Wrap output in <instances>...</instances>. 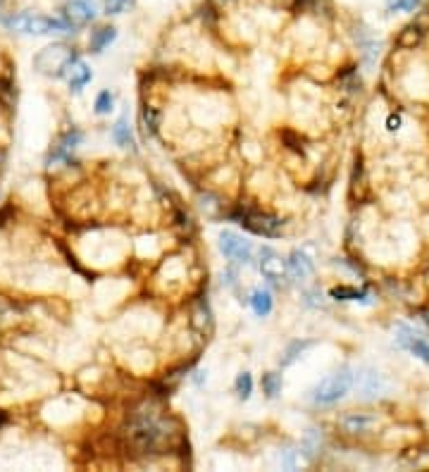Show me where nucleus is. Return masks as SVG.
Listing matches in <instances>:
<instances>
[{"label":"nucleus","mask_w":429,"mask_h":472,"mask_svg":"<svg viewBox=\"0 0 429 472\" xmlns=\"http://www.w3.org/2000/svg\"><path fill=\"white\" fill-rule=\"evenodd\" d=\"M124 439L127 446L138 455L158 453L169 439V429L163 420H158L148 411H136L129 418L127 427H124Z\"/></svg>","instance_id":"nucleus-1"},{"label":"nucleus","mask_w":429,"mask_h":472,"mask_svg":"<svg viewBox=\"0 0 429 472\" xmlns=\"http://www.w3.org/2000/svg\"><path fill=\"white\" fill-rule=\"evenodd\" d=\"M3 24L12 31H24V34H65V31H74L67 19L62 17H43V14L34 12H17L3 19Z\"/></svg>","instance_id":"nucleus-2"},{"label":"nucleus","mask_w":429,"mask_h":472,"mask_svg":"<svg viewBox=\"0 0 429 472\" xmlns=\"http://www.w3.org/2000/svg\"><path fill=\"white\" fill-rule=\"evenodd\" d=\"M353 382H355L353 370H350V367H341V370L332 372L329 377H324V380L313 389V403L315 406H332V403L341 401V398L350 391Z\"/></svg>","instance_id":"nucleus-3"},{"label":"nucleus","mask_w":429,"mask_h":472,"mask_svg":"<svg viewBox=\"0 0 429 472\" xmlns=\"http://www.w3.org/2000/svg\"><path fill=\"white\" fill-rule=\"evenodd\" d=\"M229 220H234L236 225H241L246 232L255 236H265V238H277L282 236L284 232V222L279 217L270 215V212H262V210H236L229 215Z\"/></svg>","instance_id":"nucleus-4"},{"label":"nucleus","mask_w":429,"mask_h":472,"mask_svg":"<svg viewBox=\"0 0 429 472\" xmlns=\"http://www.w3.org/2000/svg\"><path fill=\"white\" fill-rule=\"evenodd\" d=\"M74 60H79L74 48H67V45L58 43V45H48V48L41 50V53L34 58V65L41 74L62 76V79H65V72L70 70V65Z\"/></svg>","instance_id":"nucleus-5"},{"label":"nucleus","mask_w":429,"mask_h":472,"mask_svg":"<svg viewBox=\"0 0 429 472\" xmlns=\"http://www.w3.org/2000/svg\"><path fill=\"white\" fill-rule=\"evenodd\" d=\"M220 251L224 253V258H229V260H234V263H241V265H246V263L253 260L251 241H246V238L239 236L236 232H222L220 234Z\"/></svg>","instance_id":"nucleus-6"},{"label":"nucleus","mask_w":429,"mask_h":472,"mask_svg":"<svg viewBox=\"0 0 429 472\" xmlns=\"http://www.w3.org/2000/svg\"><path fill=\"white\" fill-rule=\"evenodd\" d=\"M396 341H399L401 349H406L410 356L420 358L422 362L429 365V344L415 329H410L408 325H399L396 327Z\"/></svg>","instance_id":"nucleus-7"},{"label":"nucleus","mask_w":429,"mask_h":472,"mask_svg":"<svg viewBox=\"0 0 429 472\" xmlns=\"http://www.w3.org/2000/svg\"><path fill=\"white\" fill-rule=\"evenodd\" d=\"M62 19H67L74 29L84 27V24L96 19V5H93V0H70L62 8Z\"/></svg>","instance_id":"nucleus-8"},{"label":"nucleus","mask_w":429,"mask_h":472,"mask_svg":"<svg viewBox=\"0 0 429 472\" xmlns=\"http://www.w3.org/2000/svg\"><path fill=\"white\" fill-rule=\"evenodd\" d=\"M260 272H262V277L267 279V282H272V284H282V279L286 277V272H289V265H286V260H282V258L277 256L272 248H262L260 251Z\"/></svg>","instance_id":"nucleus-9"},{"label":"nucleus","mask_w":429,"mask_h":472,"mask_svg":"<svg viewBox=\"0 0 429 472\" xmlns=\"http://www.w3.org/2000/svg\"><path fill=\"white\" fill-rule=\"evenodd\" d=\"M81 143V132L79 129H70L60 136V141L55 143L53 150L48 153V165L60 163V160H70V155L74 153V148Z\"/></svg>","instance_id":"nucleus-10"},{"label":"nucleus","mask_w":429,"mask_h":472,"mask_svg":"<svg viewBox=\"0 0 429 472\" xmlns=\"http://www.w3.org/2000/svg\"><path fill=\"white\" fill-rule=\"evenodd\" d=\"M341 429L348 434H368L372 429L377 427V418L375 415H368V413H348L344 415V418L339 420Z\"/></svg>","instance_id":"nucleus-11"},{"label":"nucleus","mask_w":429,"mask_h":472,"mask_svg":"<svg viewBox=\"0 0 429 472\" xmlns=\"http://www.w3.org/2000/svg\"><path fill=\"white\" fill-rule=\"evenodd\" d=\"M65 79H67V84H70V89H72V91L79 93V91L84 89V86L91 81V70H89V65H86L84 60H74V62L70 65V70L65 72Z\"/></svg>","instance_id":"nucleus-12"},{"label":"nucleus","mask_w":429,"mask_h":472,"mask_svg":"<svg viewBox=\"0 0 429 472\" xmlns=\"http://www.w3.org/2000/svg\"><path fill=\"white\" fill-rule=\"evenodd\" d=\"M355 382H358L360 396L363 398H377L384 391V382H381V377L375 370H365L363 375L355 377Z\"/></svg>","instance_id":"nucleus-13"},{"label":"nucleus","mask_w":429,"mask_h":472,"mask_svg":"<svg viewBox=\"0 0 429 472\" xmlns=\"http://www.w3.org/2000/svg\"><path fill=\"white\" fill-rule=\"evenodd\" d=\"M112 141L117 143V146H122V148H132V150H136V141H134V134H132V129H129V119L127 115H122L120 119H117V124L112 127Z\"/></svg>","instance_id":"nucleus-14"},{"label":"nucleus","mask_w":429,"mask_h":472,"mask_svg":"<svg viewBox=\"0 0 429 472\" xmlns=\"http://www.w3.org/2000/svg\"><path fill=\"white\" fill-rule=\"evenodd\" d=\"M286 265H289V272L296 279H306L308 274H313V263H310V258L303 251H293L289 256Z\"/></svg>","instance_id":"nucleus-15"},{"label":"nucleus","mask_w":429,"mask_h":472,"mask_svg":"<svg viewBox=\"0 0 429 472\" xmlns=\"http://www.w3.org/2000/svg\"><path fill=\"white\" fill-rule=\"evenodd\" d=\"M115 39H117V29L115 27H101V29H96L91 34V41H89L91 53H103V50H105Z\"/></svg>","instance_id":"nucleus-16"},{"label":"nucleus","mask_w":429,"mask_h":472,"mask_svg":"<svg viewBox=\"0 0 429 472\" xmlns=\"http://www.w3.org/2000/svg\"><path fill=\"white\" fill-rule=\"evenodd\" d=\"M251 308L255 315H260V318H265V315L272 313V294L265 291V289H255V291L251 294Z\"/></svg>","instance_id":"nucleus-17"},{"label":"nucleus","mask_w":429,"mask_h":472,"mask_svg":"<svg viewBox=\"0 0 429 472\" xmlns=\"http://www.w3.org/2000/svg\"><path fill=\"white\" fill-rule=\"evenodd\" d=\"M422 36H425V29H422L420 24H408V27L399 34V41H396V43H399L401 48H415V45L422 41Z\"/></svg>","instance_id":"nucleus-18"},{"label":"nucleus","mask_w":429,"mask_h":472,"mask_svg":"<svg viewBox=\"0 0 429 472\" xmlns=\"http://www.w3.org/2000/svg\"><path fill=\"white\" fill-rule=\"evenodd\" d=\"M313 344L315 341H310V339H303V341L298 339V341H293V344H289L286 351H284V358H282V367H289L291 362H296Z\"/></svg>","instance_id":"nucleus-19"},{"label":"nucleus","mask_w":429,"mask_h":472,"mask_svg":"<svg viewBox=\"0 0 429 472\" xmlns=\"http://www.w3.org/2000/svg\"><path fill=\"white\" fill-rule=\"evenodd\" d=\"M282 375L279 372H267V375H262V391L267 393L270 398H275L279 391H282Z\"/></svg>","instance_id":"nucleus-20"},{"label":"nucleus","mask_w":429,"mask_h":472,"mask_svg":"<svg viewBox=\"0 0 429 472\" xmlns=\"http://www.w3.org/2000/svg\"><path fill=\"white\" fill-rule=\"evenodd\" d=\"M320 449H322V437H320L317 429H310L306 442H303V455H306V458H313Z\"/></svg>","instance_id":"nucleus-21"},{"label":"nucleus","mask_w":429,"mask_h":472,"mask_svg":"<svg viewBox=\"0 0 429 472\" xmlns=\"http://www.w3.org/2000/svg\"><path fill=\"white\" fill-rule=\"evenodd\" d=\"M329 296H332V298H337V300H363L368 294L358 291V289H350V287H337V289H332V291H329Z\"/></svg>","instance_id":"nucleus-22"},{"label":"nucleus","mask_w":429,"mask_h":472,"mask_svg":"<svg viewBox=\"0 0 429 472\" xmlns=\"http://www.w3.org/2000/svg\"><path fill=\"white\" fill-rule=\"evenodd\" d=\"M158 119H160V115H158V110H155V107L146 105V107L141 110V122H143V127H146V132H148V134H155V132H158Z\"/></svg>","instance_id":"nucleus-23"},{"label":"nucleus","mask_w":429,"mask_h":472,"mask_svg":"<svg viewBox=\"0 0 429 472\" xmlns=\"http://www.w3.org/2000/svg\"><path fill=\"white\" fill-rule=\"evenodd\" d=\"M112 105H115V98H112L110 91L98 93V98H96V112H98V115H110Z\"/></svg>","instance_id":"nucleus-24"},{"label":"nucleus","mask_w":429,"mask_h":472,"mask_svg":"<svg viewBox=\"0 0 429 472\" xmlns=\"http://www.w3.org/2000/svg\"><path fill=\"white\" fill-rule=\"evenodd\" d=\"M251 391H253V380H251V375L248 372H241L239 377H236V393H239V398H246L251 396Z\"/></svg>","instance_id":"nucleus-25"},{"label":"nucleus","mask_w":429,"mask_h":472,"mask_svg":"<svg viewBox=\"0 0 429 472\" xmlns=\"http://www.w3.org/2000/svg\"><path fill=\"white\" fill-rule=\"evenodd\" d=\"M389 8L394 12H412L415 8H420V0H389Z\"/></svg>","instance_id":"nucleus-26"},{"label":"nucleus","mask_w":429,"mask_h":472,"mask_svg":"<svg viewBox=\"0 0 429 472\" xmlns=\"http://www.w3.org/2000/svg\"><path fill=\"white\" fill-rule=\"evenodd\" d=\"M132 5V0H105V14H120Z\"/></svg>","instance_id":"nucleus-27"},{"label":"nucleus","mask_w":429,"mask_h":472,"mask_svg":"<svg viewBox=\"0 0 429 472\" xmlns=\"http://www.w3.org/2000/svg\"><path fill=\"white\" fill-rule=\"evenodd\" d=\"M386 129H389V132H399V129H401V115H391L389 119H386Z\"/></svg>","instance_id":"nucleus-28"},{"label":"nucleus","mask_w":429,"mask_h":472,"mask_svg":"<svg viewBox=\"0 0 429 472\" xmlns=\"http://www.w3.org/2000/svg\"><path fill=\"white\" fill-rule=\"evenodd\" d=\"M422 315H425V322L429 325V310H425V313H422Z\"/></svg>","instance_id":"nucleus-29"}]
</instances>
